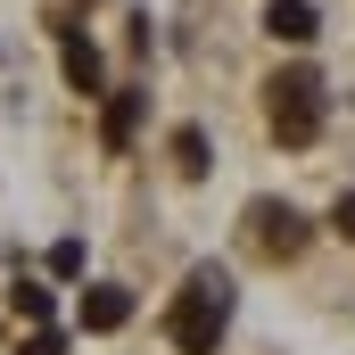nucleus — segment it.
Masks as SVG:
<instances>
[{
	"mask_svg": "<svg viewBox=\"0 0 355 355\" xmlns=\"http://www.w3.org/2000/svg\"><path fill=\"white\" fill-rule=\"evenodd\" d=\"M223 322H232V272H223V265H190L182 297L166 306V339H174V355H215Z\"/></svg>",
	"mask_w": 355,
	"mask_h": 355,
	"instance_id": "obj_1",
	"label": "nucleus"
},
{
	"mask_svg": "<svg viewBox=\"0 0 355 355\" xmlns=\"http://www.w3.org/2000/svg\"><path fill=\"white\" fill-rule=\"evenodd\" d=\"M272 132H281V141H289V149H306V141H314V132H322V75H314V67H281V75H272Z\"/></svg>",
	"mask_w": 355,
	"mask_h": 355,
	"instance_id": "obj_2",
	"label": "nucleus"
},
{
	"mask_svg": "<svg viewBox=\"0 0 355 355\" xmlns=\"http://www.w3.org/2000/svg\"><path fill=\"white\" fill-rule=\"evenodd\" d=\"M248 240L265 248L272 265H289V257L306 248V215H297L289 198H257V207H248Z\"/></svg>",
	"mask_w": 355,
	"mask_h": 355,
	"instance_id": "obj_3",
	"label": "nucleus"
},
{
	"mask_svg": "<svg viewBox=\"0 0 355 355\" xmlns=\"http://www.w3.org/2000/svg\"><path fill=\"white\" fill-rule=\"evenodd\" d=\"M124 322H132V289L91 281V289H83V331H124Z\"/></svg>",
	"mask_w": 355,
	"mask_h": 355,
	"instance_id": "obj_4",
	"label": "nucleus"
},
{
	"mask_svg": "<svg viewBox=\"0 0 355 355\" xmlns=\"http://www.w3.org/2000/svg\"><path fill=\"white\" fill-rule=\"evenodd\" d=\"M141 99H149V91H107V116H99V141H107V149H132V132H141Z\"/></svg>",
	"mask_w": 355,
	"mask_h": 355,
	"instance_id": "obj_5",
	"label": "nucleus"
},
{
	"mask_svg": "<svg viewBox=\"0 0 355 355\" xmlns=\"http://www.w3.org/2000/svg\"><path fill=\"white\" fill-rule=\"evenodd\" d=\"M265 33H272V42H314L322 17H314L306 0H265Z\"/></svg>",
	"mask_w": 355,
	"mask_h": 355,
	"instance_id": "obj_6",
	"label": "nucleus"
},
{
	"mask_svg": "<svg viewBox=\"0 0 355 355\" xmlns=\"http://www.w3.org/2000/svg\"><path fill=\"white\" fill-rule=\"evenodd\" d=\"M58 33H67V25H58ZM67 83H75V91H99V50L75 42V33H67Z\"/></svg>",
	"mask_w": 355,
	"mask_h": 355,
	"instance_id": "obj_7",
	"label": "nucleus"
},
{
	"mask_svg": "<svg viewBox=\"0 0 355 355\" xmlns=\"http://www.w3.org/2000/svg\"><path fill=\"white\" fill-rule=\"evenodd\" d=\"M174 166H182L190 182L207 174V132H198V124H182V132H174Z\"/></svg>",
	"mask_w": 355,
	"mask_h": 355,
	"instance_id": "obj_8",
	"label": "nucleus"
},
{
	"mask_svg": "<svg viewBox=\"0 0 355 355\" xmlns=\"http://www.w3.org/2000/svg\"><path fill=\"white\" fill-rule=\"evenodd\" d=\"M8 306H17L25 322H50V289H42V281H17V289H8Z\"/></svg>",
	"mask_w": 355,
	"mask_h": 355,
	"instance_id": "obj_9",
	"label": "nucleus"
},
{
	"mask_svg": "<svg viewBox=\"0 0 355 355\" xmlns=\"http://www.w3.org/2000/svg\"><path fill=\"white\" fill-rule=\"evenodd\" d=\"M50 272L75 281V272H83V240H58V248H50Z\"/></svg>",
	"mask_w": 355,
	"mask_h": 355,
	"instance_id": "obj_10",
	"label": "nucleus"
},
{
	"mask_svg": "<svg viewBox=\"0 0 355 355\" xmlns=\"http://www.w3.org/2000/svg\"><path fill=\"white\" fill-rule=\"evenodd\" d=\"M17 355H67V339L58 331H33V339H17Z\"/></svg>",
	"mask_w": 355,
	"mask_h": 355,
	"instance_id": "obj_11",
	"label": "nucleus"
},
{
	"mask_svg": "<svg viewBox=\"0 0 355 355\" xmlns=\"http://www.w3.org/2000/svg\"><path fill=\"white\" fill-rule=\"evenodd\" d=\"M331 232H339V240H355V190H339V207H331Z\"/></svg>",
	"mask_w": 355,
	"mask_h": 355,
	"instance_id": "obj_12",
	"label": "nucleus"
}]
</instances>
